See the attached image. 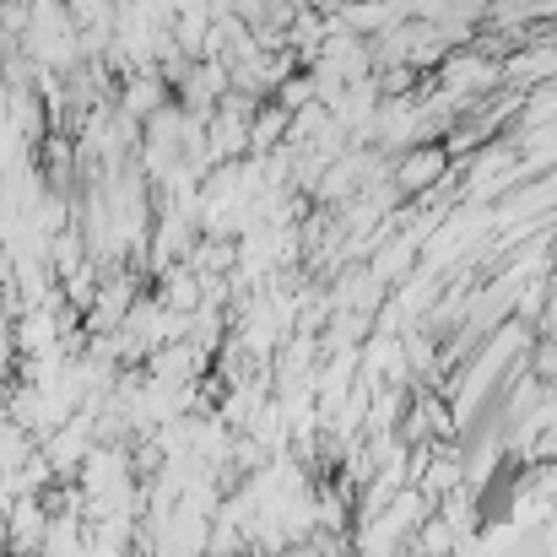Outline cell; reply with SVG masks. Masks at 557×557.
Returning a JSON list of instances; mask_svg holds the SVG:
<instances>
[{"label":"cell","mask_w":557,"mask_h":557,"mask_svg":"<svg viewBox=\"0 0 557 557\" xmlns=\"http://www.w3.org/2000/svg\"><path fill=\"white\" fill-rule=\"evenodd\" d=\"M455 542H460V531H455V525H449V520L433 509V515H428V520L411 531L406 553H411V557H449V553H455Z\"/></svg>","instance_id":"6da1fadb"},{"label":"cell","mask_w":557,"mask_h":557,"mask_svg":"<svg viewBox=\"0 0 557 557\" xmlns=\"http://www.w3.org/2000/svg\"><path fill=\"white\" fill-rule=\"evenodd\" d=\"M444 174V158L438 152H417V158H406V169H400V185L406 189H422V185H433Z\"/></svg>","instance_id":"7a4b0ae2"},{"label":"cell","mask_w":557,"mask_h":557,"mask_svg":"<svg viewBox=\"0 0 557 557\" xmlns=\"http://www.w3.org/2000/svg\"><path fill=\"white\" fill-rule=\"evenodd\" d=\"M536 379H542V384L553 379V384H557V342H547V347L536 352Z\"/></svg>","instance_id":"3957f363"},{"label":"cell","mask_w":557,"mask_h":557,"mask_svg":"<svg viewBox=\"0 0 557 557\" xmlns=\"http://www.w3.org/2000/svg\"><path fill=\"white\" fill-rule=\"evenodd\" d=\"M531 422H536V428H547V433H557V395H547V400L531 411Z\"/></svg>","instance_id":"277c9868"}]
</instances>
